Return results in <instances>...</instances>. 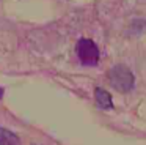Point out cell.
Here are the masks:
<instances>
[{
	"mask_svg": "<svg viewBox=\"0 0 146 145\" xmlns=\"http://www.w3.org/2000/svg\"><path fill=\"white\" fill-rule=\"evenodd\" d=\"M108 81H110L111 87L116 88L121 93H127L133 88L135 85V77H133L132 71L124 65H115L108 71Z\"/></svg>",
	"mask_w": 146,
	"mask_h": 145,
	"instance_id": "1",
	"label": "cell"
},
{
	"mask_svg": "<svg viewBox=\"0 0 146 145\" xmlns=\"http://www.w3.org/2000/svg\"><path fill=\"white\" fill-rule=\"evenodd\" d=\"M76 52L79 60L86 66H96L99 62V49L94 41L88 38H80L76 44Z\"/></svg>",
	"mask_w": 146,
	"mask_h": 145,
	"instance_id": "2",
	"label": "cell"
},
{
	"mask_svg": "<svg viewBox=\"0 0 146 145\" xmlns=\"http://www.w3.org/2000/svg\"><path fill=\"white\" fill-rule=\"evenodd\" d=\"M94 98H96V104L99 109H111L113 103H111V96L107 90L104 88H96L94 90Z\"/></svg>",
	"mask_w": 146,
	"mask_h": 145,
	"instance_id": "3",
	"label": "cell"
},
{
	"mask_svg": "<svg viewBox=\"0 0 146 145\" xmlns=\"http://www.w3.org/2000/svg\"><path fill=\"white\" fill-rule=\"evenodd\" d=\"M0 145H19V137L0 126Z\"/></svg>",
	"mask_w": 146,
	"mask_h": 145,
	"instance_id": "4",
	"label": "cell"
},
{
	"mask_svg": "<svg viewBox=\"0 0 146 145\" xmlns=\"http://www.w3.org/2000/svg\"><path fill=\"white\" fill-rule=\"evenodd\" d=\"M3 98V87H0V99Z\"/></svg>",
	"mask_w": 146,
	"mask_h": 145,
	"instance_id": "5",
	"label": "cell"
}]
</instances>
